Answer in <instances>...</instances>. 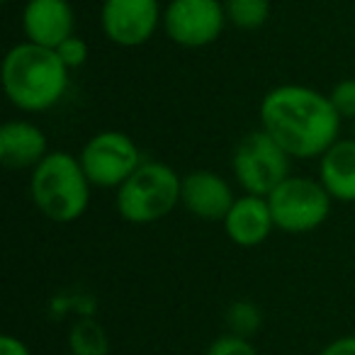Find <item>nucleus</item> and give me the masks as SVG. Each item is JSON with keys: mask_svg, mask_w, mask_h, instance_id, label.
<instances>
[{"mask_svg": "<svg viewBox=\"0 0 355 355\" xmlns=\"http://www.w3.org/2000/svg\"><path fill=\"white\" fill-rule=\"evenodd\" d=\"M319 180L334 202H355V139H338L319 158Z\"/></svg>", "mask_w": 355, "mask_h": 355, "instance_id": "14", "label": "nucleus"}, {"mask_svg": "<svg viewBox=\"0 0 355 355\" xmlns=\"http://www.w3.org/2000/svg\"><path fill=\"white\" fill-rule=\"evenodd\" d=\"M183 175L168 163L144 161L117 188L114 207L129 224H153L166 219L180 205Z\"/></svg>", "mask_w": 355, "mask_h": 355, "instance_id": "4", "label": "nucleus"}, {"mask_svg": "<svg viewBox=\"0 0 355 355\" xmlns=\"http://www.w3.org/2000/svg\"><path fill=\"white\" fill-rule=\"evenodd\" d=\"M3 90L22 112H46L64 100L71 71L59 59L56 49L20 42L3 59Z\"/></svg>", "mask_w": 355, "mask_h": 355, "instance_id": "2", "label": "nucleus"}, {"mask_svg": "<svg viewBox=\"0 0 355 355\" xmlns=\"http://www.w3.org/2000/svg\"><path fill=\"white\" fill-rule=\"evenodd\" d=\"M234 190L227 178L214 171H193L183 175L180 205L202 222H224L234 205Z\"/></svg>", "mask_w": 355, "mask_h": 355, "instance_id": "10", "label": "nucleus"}, {"mask_svg": "<svg viewBox=\"0 0 355 355\" xmlns=\"http://www.w3.org/2000/svg\"><path fill=\"white\" fill-rule=\"evenodd\" d=\"M90 188L80 158L69 151H49L32 168L30 198L49 222H78L90 205Z\"/></svg>", "mask_w": 355, "mask_h": 355, "instance_id": "3", "label": "nucleus"}, {"mask_svg": "<svg viewBox=\"0 0 355 355\" xmlns=\"http://www.w3.org/2000/svg\"><path fill=\"white\" fill-rule=\"evenodd\" d=\"M263 324V314L253 302H234L227 309V329L229 334L243 336V338H251L258 334Z\"/></svg>", "mask_w": 355, "mask_h": 355, "instance_id": "17", "label": "nucleus"}, {"mask_svg": "<svg viewBox=\"0 0 355 355\" xmlns=\"http://www.w3.org/2000/svg\"><path fill=\"white\" fill-rule=\"evenodd\" d=\"M78 158L90 185L103 190H117L144 163L137 141L117 129H107L90 137Z\"/></svg>", "mask_w": 355, "mask_h": 355, "instance_id": "7", "label": "nucleus"}, {"mask_svg": "<svg viewBox=\"0 0 355 355\" xmlns=\"http://www.w3.org/2000/svg\"><path fill=\"white\" fill-rule=\"evenodd\" d=\"M100 22L112 44L132 49L156 35L158 25H163V12L158 0H105Z\"/></svg>", "mask_w": 355, "mask_h": 355, "instance_id": "9", "label": "nucleus"}, {"mask_svg": "<svg viewBox=\"0 0 355 355\" xmlns=\"http://www.w3.org/2000/svg\"><path fill=\"white\" fill-rule=\"evenodd\" d=\"M227 22L222 0H171L163 10V30L168 40L185 49L214 44Z\"/></svg>", "mask_w": 355, "mask_h": 355, "instance_id": "8", "label": "nucleus"}, {"mask_svg": "<svg viewBox=\"0 0 355 355\" xmlns=\"http://www.w3.org/2000/svg\"><path fill=\"white\" fill-rule=\"evenodd\" d=\"M329 98L340 119H355V78H345L336 83Z\"/></svg>", "mask_w": 355, "mask_h": 355, "instance_id": "19", "label": "nucleus"}, {"mask_svg": "<svg viewBox=\"0 0 355 355\" xmlns=\"http://www.w3.org/2000/svg\"><path fill=\"white\" fill-rule=\"evenodd\" d=\"M76 27V15L69 0H27L22 10V30L27 42L56 49Z\"/></svg>", "mask_w": 355, "mask_h": 355, "instance_id": "11", "label": "nucleus"}, {"mask_svg": "<svg viewBox=\"0 0 355 355\" xmlns=\"http://www.w3.org/2000/svg\"><path fill=\"white\" fill-rule=\"evenodd\" d=\"M268 205L275 229L287 234H306L329 219L334 198L326 193L321 180L290 175L268 195Z\"/></svg>", "mask_w": 355, "mask_h": 355, "instance_id": "6", "label": "nucleus"}, {"mask_svg": "<svg viewBox=\"0 0 355 355\" xmlns=\"http://www.w3.org/2000/svg\"><path fill=\"white\" fill-rule=\"evenodd\" d=\"M49 153L46 134L27 119H8L0 127V161L3 166L15 168H35L42 158Z\"/></svg>", "mask_w": 355, "mask_h": 355, "instance_id": "13", "label": "nucleus"}, {"mask_svg": "<svg viewBox=\"0 0 355 355\" xmlns=\"http://www.w3.org/2000/svg\"><path fill=\"white\" fill-rule=\"evenodd\" d=\"M292 156L270 137L258 129L251 132L236 144L232 156V173L243 193L268 198L290 173Z\"/></svg>", "mask_w": 355, "mask_h": 355, "instance_id": "5", "label": "nucleus"}, {"mask_svg": "<svg viewBox=\"0 0 355 355\" xmlns=\"http://www.w3.org/2000/svg\"><path fill=\"white\" fill-rule=\"evenodd\" d=\"M353 139H355V119H353Z\"/></svg>", "mask_w": 355, "mask_h": 355, "instance_id": "23", "label": "nucleus"}, {"mask_svg": "<svg viewBox=\"0 0 355 355\" xmlns=\"http://www.w3.org/2000/svg\"><path fill=\"white\" fill-rule=\"evenodd\" d=\"M71 355H110V338L103 324L95 319H80L69 331Z\"/></svg>", "mask_w": 355, "mask_h": 355, "instance_id": "15", "label": "nucleus"}, {"mask_svg": "<svg viewBox=\"0 0 355 355\" xmlns=\"http://www.w3.org/2000/svg\"><path fill=\"white\" fill-rule=\"evenodd\" d=\"M3 3H8V0H3Z\"/></svg>", "mask_w": 355, "mask_h": 355, "instance_id": "24", "label": "nucleus"}, {"mask_svg": "<svg viewBox=\"0 0 355 355\" xmlns=\"http://www.w3.org/2000/svg\"><path fill=\"white\" fill-rule=\"evenodd\" d=\"M340 122L329 95L309 85H277L261 100V129L292 158H321L340 139Z\"/></svg>", "mask_w": 355, "mask_h": 355, "instance_id": "1", "label": "nucleus"}, {"mask_svg": "<svg viewBox=\"0 0 355 355\" xmlns=\"http://www.w3.org/2000/svg\"><path fill=\"white\" fill-rule=\"evenodd\" d=\"M222 224L229 241L241 248L261 246L263 241H268V236L275 229L268 198H258V195L248 193H243L241 198L234 200L232 209L227 212Z\"/></svg>", "mask_w": 355, "mask_h": 355, "instance_id": "12", "label": "nucleus"}, {"mask_svg": "<svg viewBox=\"0 0 355 355\" xmlns=\"http://www.w3.org/2000/svg\"><path fill=\"white\" fill-rule=\"evenodd\" d=\"M319 355H355V334L340 336L319 350Z\"/></svg>", "mask_w": 355, "mask_h": 355, "instance_id": "21", "label": "nucleus"}, {"mask_svg": "<svg viewBox=\"0 0 355 355\" xmlns=\"http://www.w3.org/2000/svg\"><path fill=\"white\" fill-rule=\"evenodd\" d=\"M56 54H59V59L66 64V69L76 71V69H80V66H85V61H88V44H85L83 37L71 35L69 40L56 46Z\"/></svg>", "mask_w": 355, "mask_h": 355, "instance_id": "20", "label": "nucleus"}, {"mask_svg": "<svg viewBox=\"0 0 355 355\" xmlns=\"http://www.w3.org/2000/svg\"><path fill=\"white\" fill-rule=\"evenodd\" d=\"M0 355H32L25 340H20L12 334L0 336Z\"/></svg>", "mask_w": 355, "mask_h": 355, "instance_id": "22", "label": "nucleus"}, {"mask_svg": "<svg viewBox=\"0 0 355 355\" xmlns=\"http://www.w3.org/2000/svg\"><path fill=\"white\" fill-rule=\"evenodd\" d=\"M227 20L239 30H261L270 17V0H224Z\"/></svg>", "mask_w": 355, "mask_h": 355, "instance_id": "16", "label": "nucleus"}, {"mask_svg": "<svg viewBox=\"0 0 355 355\" xmlns=\"http://www.w3.org/2000/svg\"><path fill=\"white\" fill-rule=\"evenodd\" d=\"M207 355H258V350L251 343V338H243V336L236 334H224L209 343Z\"/></svg>", "mask_w": 355, "mask_h": 355, "instance_id": "18", "label": "nucleus"}]
</instances>
